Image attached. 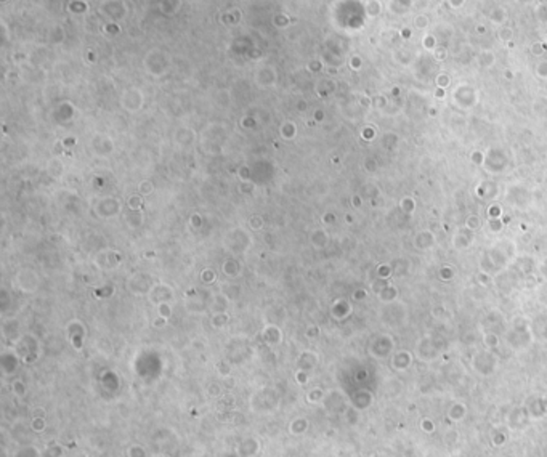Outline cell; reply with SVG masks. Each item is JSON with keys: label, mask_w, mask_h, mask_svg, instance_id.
<instances>
[{"label": "cell", "mask_w": 547, "mask_h": 457, "mask_svg": "<svg viewBox=\"0 0 547 457\" xmlns=\"http://www.w3.org/2000/svg\"><path fill=\"white\" fill-rule=\"evenodd\" d=\"M306 428H308V422L303 420V419H297V420H294L291 424V433H292V435H295V437L303 435V433L306 431Z\"/></svg>", "instance_id": "cell-2"}, {"label": "cell", "mask_w": 547, "mask_h": 457, "mask_svg": "<svg viewBox=\"0 0 547 457\" xmlns=\"http://www.w3.org/2000/svg\"><path fill=\"white\" fill-rule=\"evenodd\" d=\"M11 457H40V451L32 444H28V446L19 448Z\"/></svg>", "instance_id": "cell-1"}, {"label": "cell", "mask_w": 547, "mask_h": 457, "mask_svg": "<svg viewBox=\"0 0 547 457\" xmlns=\"http://www.w3.org/2000/svg\"><path fill=\"white\" fill-rule=\"evenodd\" d=\"M127 457H148L146 449L140 444H132V446L127 449Z\"/></svg>", "instance_id": "cell-4"}, {"label": "cell", "mask_w": 547, "mask_h": 457, "mask_svg": "<svg viewBox=\"0 0 547 457\" xmlns=\"http://www.w3.org/2000/svg\"><path fill=\"white\" fill-rule=\"evenodd\" d=\"M255 440H244V443H241V446H239V451H241V454L243 455H246V457H252L254 454H257V451L258 449H250V444H252Z\"/></svg>", "instance_id": "cell-3"}, {"label": "cell", "mask_w": 547, "mask_h": 457, "mask_svg": "<svg viewBox=\"0 0 547 457\" xmlns=\"http://www.w3.org/2000/svg\"><path fill=\"white\" fill-rule=\"evenodd\" d=\"M32 428H34V431H43L45 430V420L42 417H36L32 420Z\"/></svg>", "instance_id": "cell-5"}]
</instances>
